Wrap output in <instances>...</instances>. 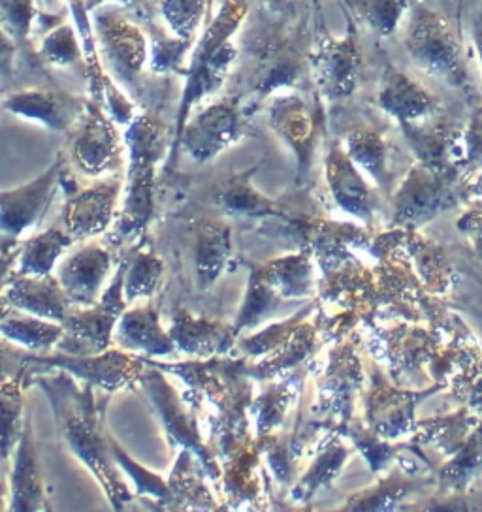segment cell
I'll list each match as a JSON object with an SVG mask.
<instances>
[{
    "label": "cell",
    "mask_w": 482,
    "mask_h": 512,
    "mask_svg": "<svg viewBox=\"0 0 482 512\" xmlns=\"http://www.w3.org/2000/svg\"><path fill=\"white\" fill-rule=\"evenodd\" d=\"M65 155H59L44 174L29 183L0 191V245L14 249L21 238L44 221L57 191L63 187Z\"/></svg>",
    "instance_id": "ba28073f"
},
{
    "label": "cell",
    "mask_w": 482,
    "mask_h": 512,
    "mask_svg": "<svg viewBox=\"0 0 482 512\" xmlns=\"http://www.w3.org/2000/svg\"><path fill=\"white\" fill-rule=\"evenodd\" d=\"M112 253L100 243H87L65 258L57 268V279L76 307L97 304L112 272Z\"/></svg>",
    "instance_id": "d6986e66"
},
{
    "label": "cell",
    "mask_w": 482,
    "mask_h": 512,
    "mask_svg": "<svg viewBox=\"0 0 482 512\" xmlns=\"http://www.w3.org/2000/svg\"><path fill=\"white\" fill-rule=\"evenodd\" d=\"M204 12V0H166L164 2V14L170 21L172 29L189 38L193 34L196 25L200 23V16Z\"/></svg>",
    "instance_id": "f6af8a7d"
},
{
    "label": "cell",
    "mask_w": 482,
    "mask_h": 512,
    "mask_svg": "<svg viewBox=\"0 0 482 512\" xmlns=\"http://www.w3.org/2000/svg\"><path fill=\"white\" fill-rule=\"evenodd\" d=\"M19 247L8 249L0 245V292L6 287V283L10 281V277L16 272L17 258H19Z\"/></svg>",
    "instance_id": "c3c4849f"
},
{
    "label": "cell",
    "mask_w": 482,
    "mask_h": 512,
    "mask_svg": "<svg viewBox=\"0 0 482 512\" xmlns=\"http://www.w3.org/2000/svg\"><path fill=\"white\" fill-rule=\"evenodd\" d=\"M420 396L400 392L386 384L373 386L368 396V422L370 428L383 439H394L411 428L415 403Z\"/></svg>",
    "instance_id": "1f68e13d"
},
{
    "label": "cell",
    "mask_w": 482,
    "mask_h": 512,
    "mask_svg": "<svg viewBox=\"0 0 482 512\" xmlns=\"http://www.w3.org/2000/svg\"><path fill=\"white\" fill-rule=\"evenodd\" d=\"M347 458H349L347 447L341 443L339 437H332L321 448V452L317 454L313 464L307 467L306 473L290 488V499L294 503L311 501L319 490L328 486L332 480L338 477Z\"/></svg>",
    "instance_id": "74e56055"
},
{
    "label": "cell",
    "mask_w": 482,
    "mask_h": 512,
    "mask_svg": "<svg viewBox=\"0 0 482 512\" xmlns=\"http://www.w3.org/2000/svg\"><path fill=\"white\" fill-rule=\"evenodd\" d=\"M113 343L123 351L153 360L177 354L174 339L162 328L161 315L153 304L127 307L113 330Z\"/></svg>",
    "instance_id": "44dd1931"
},
{
    "label": "cell",
    "mask_w": 482,
    "mask_h": 512,
    "mask_svg": "<svg viewBox=\"0 0 482 512\" xmlns=\"http://www.w3.org/2000/svg\"><path fill=\"white\" fill-rule=\"evenodd\" d=\"M317 339H319V324L311 322L307 317L296 326L292 336L277 351L260 360H253V362L249 360L251 377L255 381L266 383L294 371L313 354L317 347Z\"/></svg>",
    "instance_id": "4dcf8cb0"
},
{
    "label": "cell",
    "mask_w": 482,
    "mask_h": 512,
    "mask_svg": "<svg viewBox=\"0 0 482 512\" xmlns=\"http://www.w3.org/2000/svg\"><path fill=\"white\" fill-rule=\"evenodd\" d=\"M452 181L454 176L439 174L418 162L394 194V224L400 228H415L439 211L454 206L456 189Z\"/></svg>",
    "instance_id": "4fadbf2b"
},
{
    "label": "cell",
    "mask_w": 482,
    "mask_h": 512,
    "mask_svg": "<svg viewBox=\"0 0 482 512\" xmlns=\"http://www.w3.org/2000/svg\"><path fill=\"white\" fill-rule=\"evenodd\" d=\"M2 294L19 309L38 319L63 324L68 313L76 307L68 298L57 275H17L14 273Z\"/></svg>",
    "instance_id": "603a6c76"
},
{
    "label": "cell",
    "mask_w": 482,
    "mask_h": 512,
    "mask_svg": "<svg viewBox=\"0 0 482 512\" xmlns=\"http://www.w3.org/2000/svg\"><path fill=\"white\" fill-rule=\"evenodd\" d=\"M260 162L241 170L238 174L226 177L213 192V204L228 217L238 219H285L287 209L279 202L270 200L253 185V176L257 174Z\"/></svg>",
    "instance_id": "484cf974"
},
{
    "label": "cell",
    "mask_w": 482,
    "mask_h": 512,
    "mask_svg": "<svg viewBox=\"0 0 482 512\" xmlns=\"http://www.w3.org/2000/svg\"><path fill=\"white\" fill-rule=\"evenodd\" d=\"M144 375L140 379V390L144 392L151 409L161 422L162 432L172 450H189L206 479L211 482L221 480V462L209 448L208 441H204L200 433V424L196 418L193 405L183 398L176 390V386L168 381V373L157 368L155 364L145 358Z\"/></svg>",
    "instance_id": "5b68a950"
},
{
    "label": "cell",
    "mask_w": 482,
    "mask_h": 512,
    "mask_svg": "<svg viewBox=\"0 0 482 512\" xmlns=\"http://www.w3.org/2000/svg\"><path fill=\"white\" fill-rule=\"evenodd\" d=\"M33 351L0 336V465L8 464L25 424V390L40 371Z\"/></svg>",
    "instance_id": "9c48e42d"
},
{
    "label": "cell",
    "mask_w": 482,
    "mask_h": 512,
    "mask_svg": "<svg viewBox=\"0 0 482 512\" xmlns=\"http://www.w3.org/2000/svg\"><path fill=\"white\" fill-rule=\"evenodd\" d=\"M123 183L119 177L102 179L89 187H76L66 194L63 226L74 241H87L104 234L113 221Z\"/></svg>",
    "instance_id": "9a60e30c"
},
{
    "label": "cell",
    "mask_w": 482,
    "mask_h": 512,
    "mask_svg": "<svg viewBox=\"0 0 482 512\" xmlns=\"http://www.w3.org/2000/svg\"><path fill=\"white\" fill-rule=\"evenodd\" d=\"M12 512H46L49 507L46 486L42 479L38 447L34 437L33 418L27 411L23 432L19 435L16 450L12 454L10 469V505Z\"/></svg>",
    "instance_id": "ac0fdd59"
},
{
    "label": "cell",
    "mask_w": 482,
    "mask_h": 512,
    "mask_svg": "<svg viewBox=\"0 0 482 512\" xmlns=\"http://www.w3.org/2000/svg\"><path fill=\"white\" fill-rule=\"evenodd\" d=\"M168 334L174 339L179 354L196 360L230 354L238 343L232 324L196 315L185 307H176V311H172Z\"/></svg>",
    "instance_id": "e0dca14e"
},
{
    "label": "cell",
    "mask_w": 482,
    "mask_h": 512,
    "mask_svg": "<svg viewBox=\"0 0 482 512\" xmlns=\"http://www.w3.org/2000/svg\"><path fill=\"white\" fill-rule=\"evenodd\" d=\"M221 462V490L225 505L221 511L260 509L264 499V456L257 437L251 433L236 447L230 448Z\"/></svg>",
    "instance_id": "5bb4252c"
},
{
    "label": "cell",
    "mask_w": 482,
    "mask_h": 512,
    "mask_svg": "<svg viewBox=\"0 0 482 512\" xmlns=\"http://www.w3.org/2000/svg\"><path fill=\"white\" fill-rule=\"evenodd\" d=\"M471 115L464 127V147H466V160L462 170H482V100L475 96L469 100Z\"/></svg>",
    "instance_id": "bcb514c9"
},
{
    "label": "cell",
    "mask_w": 482,
    "mask_h": 512,
    "mask_svg": "<svg viewBox=\"0 0 482 512\" xmlns=\"http://www.w3.org/2000/svg\"><path fill=\"white\" fill-rule=\"evenodd\" d=\"M266 383L268 386L253 398L249 409V415L255 424V437H264L283 428L302 381L300 375L290 371L287 375Z\"/></svg>",
    "instance_id": "d6a6232c"
},
{
    "label": "cell",
    "mask_w": 482,
    "mask_h": 512,
    "mask_svg": "<svg viewBox=\"0 0 482 512\" xmlns=\"http://www.w3.org/2000/svg\"><path fill=\"white\" fill-rule=\"evenodd\" d=\"M164 262L157 255L155 245L145 238L127 258V273H125V300L134 304L138 300L151 298L161 285Z\"/></svg>",
    "instance_id": "8d00e7d4"
},
{
    "label": "cell",
    "mask_w": 482,
    "mask_h": 512,
    "mask_svg": "<svg viewBox=\"0 0 482 512\" xmlns=\"http://www.w3.org/2000/svg\"><path fill=\"white\" fill-rule=\"evenodd\" d=\"M471 38H473V44H475V49L479 53L482 66V0L479 8L473 14V19H471Z\"/></svg>",
    "instance_id": "681fc988"
},
{
    "label": "cell",
    "mask_w": 482,
    "mask_h": 512,
    "mask_svg": "<svg viewBox=\"0 0 482 512\" xmlns=\"http://www.w3.org/2000/svg\"><path fill=\"white\" fill-rule=\"evenodd\" d=\"M270 125L296 155V183L304 185L313 166L321 112L296 95L279 96L270 106Z\"/></svg>",
    "instance_id": "2e32d148"
},
{
    "label": "cell",
    "mask_w": 482,
    "mask_h": 512,
    "mask_svg": "<svg viewBox=\"0 0 482 512\" xmlns=\"http://www.w3.org/2000/svg\"><path fill=\"white\" fill-rule=\"evenodd\" d=\"M110 450H112L113 460L119 465L123 473L129 475L132 488L136 499H144L149 509L153 511H162V505L166 503L170 488H168V479H162L161 475L153 473L145 465L136 462L125 448L117 443L110 435Z\"/></svg>",
    "instance_id": "ab89813d"
},
{
    "label": "cell",
    "mask_w": 482,
    "mask_h": 512,
    "mask_svg": "<svg viewBox=\"0 0 482 512\" xmlns=\"http://www.w3.org/2000/svg\"><path fill=\"white\" fill-rule=\"evenodd\" d=\"M168 125L157 113L145 112L130 121L125 132L129 168L123 189V204L117 219V234L125 241L144 236L155 215L157 172L166 155Z\"/></svg>",
    "instance_id": "3957f363"
},
{
    "label": "cell",
    "mask_w": 482,
    "mask_h": 512,
    "mask_svg": "<svg viewBox=\"0 0 482 512\" xmlns=\"http://www.w3.org/2000/svg\"><path fill=\"white\" fill-rule=\"evenodd\" d=\"M10 505V484L6 482L4 465H0V511H8Z\"/></svg>",
    "instance_id": "816d5d0a"
},
{
    "label": "cell",
    "mask_w": 482,
    "mask_h": 512,
    "mask_svg": "<svg viewBox=\"0 0 482 512\" xmlns=\"http://www.w3.org/2000/svg\"><path fill=\"white\" fill-rule=\"evenodd\" d=\"M2 108L17 117L36 121L55 132H70L80 121L85 102L61 91L31 89L6 96Z\"/></svg>",
    "instance_id": "7402d4cb"
},
{
    "label": "cell",
    "mask_w": 482,
    "mask_h": 512,
    "mask_svg": "<svg viewBox=\"0 0 482 512\" xmlns=\"http://www.w3.org/2000/svg\"><path fill=\"white\" fill-rule=\"evenodd\" d=\"M196 465L200 464L189 450L177 452L176 464L168 477L170 494L162 511H221L204 480L206 473L194 469Z\"/></svg>",
    "instance_id": "83f0119b"
},
{
    "label": "cell",
    "mask_w": 482,
    "mask_h": 512,
    "mask_svg": "<svg viewBox=\"0 0 482 512\" xmlns=\"http://www.w3.org/2000/svg\"><path fill=\"white\" fill-rule=\"evenodd\" d=\"M362 48L356 23L349 19V29L339 36H322L309 53V68L321 95L330 102L347 100L354 95L362 76Z\"/></svg>",
    "instance_id": "8fae6325"
},
{
    "label": "cell",
    "mask_w": 482,
    "mask_h": 512,
    "mask_svg": "<svg viewBox=\"0 0 482 512\" xmlns=\"http://www.w3.org/2000/svg\"><path fill=\"white\" fill-rule=\"evenodd\" d=\"M377 106L400 125L422 121L437 112L435 96L415 78L386 63L377 91Z\"/></svg>",
    "instance_id": "cb8c5ba5"
},
{
    "label": "cell",
    "mask_w": 482,
    "mask_h": 512,
    "mask_svg": "<svg viewBox=\"0 0 482 512\" xmlns=\"http://www.w3.org/2000/svg\"><path fill=\"white\" fill-rule=\"evenodd\" d=\"M247 270H249V277H247L245 294L241 300L240 311L232 322L238 337L257 330L258 326L264 324L266 320L274 319L281 305L287 304L262 277L257 262H247Z\"/></svg>",
    "instance_id": "e575fe53"
},
{
    "label": "cell",
    "mask_w": 482,
    "mask_h": 512,
    "mask_svg": "<svg viewBox=\"0 0 482 512\" xmlns=\"http://www.w3.org/2000/svg\"><path fill=\"white\" fill-rule=\"evenodd\" d=\"M326 179L339 208L370 221L377 200L341 145H332L326 157Z\"/></svg>",
    "instance_id": "4316f807"
},
{
    "label": "cell",
    "mask_w": 482,
    "mask_h": 512,
    "mask_svg": "<svg viewBox=\"0 0 482 512\" xmlns=\"http://www.w3.org/2000/svg\"><path fill=\"white\" fill-rule=\"evenodd\" d=\"M313 307L315 305H306L304 309H300L298 313H294L289 319L272 322V324L264 326L262 330L251 334V336L238 337L236 349L240 351L241 356L249 358L251 362L272 354L292 336L296 326L311 315Z\"/></svg>",
    "instance_id": "b9f144b4"
},
{
    "label": "cell",
    "mask_w": 482,
    "mask_h": 512,
    "mask_svg": "<svg viewBox=\"0 0 482 512\" xmlns=\"http://www.w3.org/2000/svg\"><path fill=\"white\" fill-rule=\"evenodd\" d=\"M125 273H127V258L121 260L113 273L112 281L104 288L97 304L89 307H74L65 322V334L57 343L55 351L85 356L108 351L113 345V330L121 315L127 311L125 300Z\"/></svg>",
    "instance_id": "8992f818"
},
{
    "label": "cell",
    "mask_w": 482,
    "mask_h": 512,
    "mask_svg": "<svg viewBox=\"0 0 482 512\" xmlns=\"http://www.w3.org/2000/svg\"><path fill=\"white\" fill-rule=\"evenodd\" d=\"M33 362L40 369H65L80 383L93 384L106 394L121 390H138L144 375L145 356L123 349H108L98 354L74 356L65 352H34Z\"/></svg>",
    "instance_id": "52a82bcc"
},
{
    "label": "cell",
    "mask_w": 482,
    "mask_h": 512,
    "mask_svg": "<svg viewBox=\"0 0 482 512\" xmlns=\"http://www.w3.org/2000/svg\"><path fill=\"white\" fill-rule=\"evenodd\" d=\"M12 55H14V48L10 46L8 36L0 31V72H8L10 70Z\"/></svg>",
    "instance_id": "f907efd6"
},
{
    "label": "cell",
    "mask_w": 482,
    "mask_h": 512,
    "mask_svg": "<svg viewBox=\"0 0 482 512\" xmlns=\"http://www.w3.org/2000/svg\"><path fill=\"white\" fill-rule=\"evenodd\" d=\"M70 159L81 174L87 177H102L113 174L123 166V142L98 102H85L76 127L68 132Z\"/></svg>",
    "instance_id": "7c38bea8"
},
{
    "label": "cell",
    "mask_w": 482,
    "mask_h": 512,
    "mask_svg": "<svg viewBox=\"0 0 482 512\" xmlns=\"http://www.w3.org/2000/svg\"><path fill=\"white\" fill-rule=\"evenodd\" d=\"M482 471V422L467 433L462 447L454 452V458L441 471V484L454 492L464 490L475 475Z\"/></svg>",
    "instance_id": "60d3db41"
},
{
    "label": "cell",
    "mask_w": 482,
    "mask_h": 512,
    "mask_svg": "<svg viewBox=\"0 0 482 512\" xmlns=\"http://www.w3.org/2000/svg\"><path fill=\"white\" fill-rule=\"evenodd\" d=\"M311 258L313 256L309 251L300 249L292 255L257 262L258 270L285 302L307 300L317 292V279Z\"/></svg>",
    "instance_id": "f546056e"
},
{
    "label": "cell",
    "mask_w": 482,
    "mask_h": 512,
    "mask_svg": "<svg viewBox=\"0 0 482 512\" xmlns=\"http://www.w3.org/2000/svg\"><path fill=\"white\" fill-rule=\"evenodd\" d=\"M371 31L386 38L400 27L403 17L411 10L413 0H351L349 2Z\"/></svg>",
    "instance_id": "7bdbcfd3"
},
{
    "label": "cell",
    "mask_w": 482,
    "mask_h": 512,
    "mask_svg": "<svg viewBox=\"0 0 482 512\" xmlns=\"http://www.w3.org/2000/svg\"><path fill=\"white\" fill-rule=\"evenodd\" d=\"M65 334L63 324L38 319L19 309L0 292V336L33 352H51Z\"/></svg>",
    "instance_id": "f1b7e54d"
},
{
    "label": "cell",
    "mask_w": 482,
    "mask_h": 512,
    "mask_svg": "<svg viewBox=\"0 0 482 512\" xmlns=\"http://www.w3.org/2000/svg\"><path fill=\"white\" fill-rule=\"evenodd\" d=\"M193 236L196 285L208 292L232 262V228L221 219H200L193 223Z\"/></svg>",
    "instance_id": "d4e9b609"
},
{
    "label": "cell",
    "mask_w": 482,
    "mask_h": 512,
    "mask_svg": "<svg viewBox=\"0 0 482 512\" xmlns=\"http://www.w3.org/2000/svg\"><path fill=\"white\" fill-rule=\"evenodd\" d=\"M68 32L70 31H66V29L59 31L46 42L44 55L51 63L70 64L78 59V48L72 40V34H68Z\"/></svg>",
    "instance_id": "7dc6e473"
},
{
    "label": "cell",
    "mask_w": 482,
    "mask_h": 512,
    "mask_svg": "<svg viewBox=\"0 0 482 512\" xmlns=\"http://www.w3.org/2000/svg\"><path fill=\"white\" fill-rule=\"evenodd\" d=\"M245 108L247 106H241L240 96H230L196 113L183 128L177 153L183 149L198 164L217 159L223 151L238 144L245 136Z\"/></svg>",
    "instance_id": "30bf717a"
},
{
    "label": "cell",
    "mask_w": 482,
    "mask_h": 512,
    "mask_svg": "<svg viewBox=\"0 0 482 512\" xmlns=\"http://www.w3.org/2000/svg\"><path fill=\"white\" fill-rule=\"evenodd\" d=\"M76 241L65 230V226H49L46 230L21 241L17 258V275H49L57 266L59 258L72 249Z\"/></svg>",
    "instance_id": "d590c367"
},
{
    "label": "cell",
    "mask_w": 482,
    "mask_h": 512,
    "mask_svg": "<svg viewBox=\"0 0 482 512\" xmlns=\"http://www.w3.org/2000/svg\"><path fill=\"white\" fill-rule=\"evenodd\" d=\"M100 32L106 46L108 59L117 78L127 85H134L145 61V46L142 36L130 25L117 19H102Z\"/></svg>",
    "instance_id": "836d02e7"
},
{
    "label": "cell",
    "mask_w": 482,
    "mask_h": 512,
    "mask_svg": "<svg viewBox=\"0 0 482 512\" xmlns=\"http://www.w3.org/2000/svg\"><path fill=\"white\" fill-rule=\"evenodd\" d=\"M360 386V362L354 356L353 347L347 343L330 354V362L319 381L317 403L313 411L339 418L341 426H347L349 416L353 413L354 396Z\"/></svg>",
    "instance_id": "ffe728a7"
},
{
    "label": "cell",
    "mask_w": 482,
    "mask_h": 512,
    "mask_svg": "<svg viewBox=\"0 0 482 512\" xmlns=\"http://www.w3.org/2000/svg\"><path fill=\"white\" fill-rule=\"evenodd\" d=\"M149 362L187 386L185 398L194 409H200L204 403L211 407L208 445L219 460L251 435L249 409L255 398V379L249 373V358L225 354L202 360L189 358L176 364L153 358Z\"/></svg>",
    "instance_id": "7a4b0ae2"
},
{
    "label": "cell",
    "mask_w": 482,
    "mask_h": 512,
    "mask_svg": "<svg viewBox=\"0 0 482 512\" xmlns=\"http://www.w3.org/2000/svg\"><path fill=\"white\" fill-rule=\"evenodd\" d=\"M31 386H38L46 396L66 450L95 477L112 509L123 511L136 494L113 460L95 386L78 383L65 369L40 371L31 379Z\"/></svg>",
    "instance_id": "6da1fadb"
},
{
    "label": "cell",
    "mask_w": 482,
    "mask_h": 512,
    "mask_svg": "<svg viewBox=\"0 0 482 512\" xmlns=\"http://www.w3.org/2000/svg\"><path fill=\"white\" fill-rule=\"evenodd\" d=\"M413 482L409 479H400L398 475L394 479L386 480L377 484V488L368 490L362 496L353 497L351 501H360L358 505L354 503L349 509H394L396 501H402L403 496L411 492Z\"/></svg>",
    "instance_id": "ee69618b"
},
{
    "label": "cell",
    "mask_w": 482,
    "mask_h": 512,
    "mask_svg": "<svg viewBox=\"0 0 482 512\" xmlns=\"http://www.w3.org/2000/svg\"><path fill=\"white\" fill-rule=\"evenodd\" d=\"M403 46L409 59L432 78L447 83L460 95H477L467 70L464 49L449 19L422 0H415L405 25Z\"/></svg>",
    "instance_id": "277c9868"
},
{
    "label": "cell",
    "mask_w": 482,
    "mask_h": 512,
    "mask_svg": "<svg viewBox=\"0 0 482 512\" xmlns=\"http://www.w3.org/2000/svg\"><path fill=\"white\" fill-rule=\"evenodd\" d=\"M345 153L354 164L362 166L381 189H386L392 181V172L388 168V144L385 138L373 128H356L345 136Z\"/></svg>",
    "instance_id": "f35d334b"
}]
</instances>
